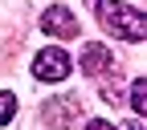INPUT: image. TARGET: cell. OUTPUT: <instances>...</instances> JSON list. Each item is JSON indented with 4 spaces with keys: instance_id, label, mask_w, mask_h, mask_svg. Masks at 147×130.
I'll return each mask as SVG.
<instances>
[{
    "instance_id": "3957f363",
    "label": "cell",
    "mask_w": 147,
    "mask_h": 130,
    "mask_svg": "<svg viewBox=\"0 0 147 130\" xmlns=\"http://www.w3.org/2000/svg\"><path fill=\"white\" fill-rule=\"evenodd\" d=\"M41 29L53 33V37H61V41H69V37H78V16H74L65 4H49L41 12Z\"/></svg>"
},
{
    "instance_id": "6da1fadb",
    "label": "cell",
    "mask_w": 147,
    "mask_h": 130,
    "mask_svg": "<svg viewBox=\"0 0 147 130\" xmlns=\"http://www.w3.org/2000/svg\"><path fill=\"white\" fill-rule=\"evenodd\" d=\"M90 4H94V12H98L106 33L123 37V41H143L147 37V16L139 8L123 4V0H90Z\"/></svg>"
},
{
    "instance_id": "52a82bcc",
    "label": "cell",
    "mask_w": 147,
    "mask_h": 130,
    "mask_svg": "<svg viewBox=\"0 0 147 130\" xmlns=\"http://www.w3.org/2000/svg\"><path fill=\"white\" fill-rule=\"evenodd\" d=\"M12 118H16V98L12 94H0V126L12 122Z\"/></svg>"
},
{
    "instance_id": "277c9868",
    "label": "cell",
    "mask_w": 147,
    "mask_h": 130,
    "mask_svg": "<svg viewBox=\"0 0 147 130\" xmlns=\"http://www.w3.org/2000/svg\"><path fill=\"white\" fill-rule=\"evenodd\" d=\"M106 69H115L110 49H106V45H86V49H82V73H90V77H102Z\"/></svg>"
},
{
    "instance_id": "5b68a950",
    "label": "cell",
    "mask_w": 147,
    "mask_h": 130,
    "mask_svg": "<svg viewBox=\"0 0 147 130\" xmlns=\"http://www.w3.org/2000/svg\"><path fill=\"white\" fill-rule=\"evenodd\" d=\"M74 114H78V98H74V94H61V98H53V102L41 110V118H45L49 126H65Z\"/></svg>"
},
{
    "instance_id": "7a4b0ae2",
    "label": "cell",
    "mask_w": 147,
    "mask_h": 130,
    "mask_svg": "<svg viewBox=\"0 0 147 130\" xmlns=\"http://www.w3.org/2000/svg\"><path fill=\"white\" fill-rule=\"evenodd\" d=\"M69 69H74L69 53L57 49V45H53V49H41V53H37V61H33V73H37L41 81H65Z\"/></svg>"
},
{
    "instance_id": "ba28073f",
    "label": "cell",
    "mask_w": 147,
    "mask_h": 130,
    "mask_svg": "<svg viewBox=\"0 0 147 130\" xmlns=\"http://www.w3.org/2000/svg\"><path fill=\"white\" fill-rule=\"evenodd\" d=\"M86 130H115V126H110V122H102V118H94V122H90Z\"/></svg>"
},
{
    "instance_id": "8992f818",
    "label": "cell",
    "mask_w": 147,
    "mask_h": 130,
    "mask_svg": "<svg viewBox=\"0 0 147 130\" xmlns=\"http://www.w3.org/2000/svg\"><path fill=\"white\" fill-rule=\"evenodd\" d=\"M131 110H135V114H147V81L143 77L131 81Z\"/></svg>"
}]
</instances>
